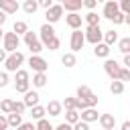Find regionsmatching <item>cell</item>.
Returning a JSON list of instances; mask_svg holds the SVG:
<instances>
[{"label": "cell", "instance_id": "obj_51", "mask_svg": "<svg viewBox=\"0 0 130 130\" xmlns=\"http://www.w3.org/2000/svg\"><path fill=\"white\" fill-rule=\"evenodd\" d=\"M4 22H6V14H4V12H0V26H2Z\"/></svg>", "mask_w": 130, "mask_h": 130}, {"label": "cell", "instance_id": "obj_35", "mask_svg": "<svg viewBox=\"0 0 130 130\" xmlns=\"http://www.w3.org/2000/svg\"><path fill=\"white\" fill-rule=\"evenodd\" d=\"M0 110H2V114H12V100H2L0 102Z\"/></svg>", "mask_w": 130, "mask_h": 130}, {"label": "cell", "instance_id": "obj_10", "mask_svg": "<svg viewBox=\"0 0 130 130\" xmlns=\"http://www.w3.org/2000/svg\"><path fill=\"white\" fill-rule=\"evenodd\" d=\"M65 22H67V26L71 30H79L81 28V22H83V16L79 12H73V14H67L65 16Z\"/></svg>", "mask_w": 130, "mask_h": 130}, {"label": "cell", "instance_id": "obj_18", "mask_svg": "<svg viewBox=\"0 0 130 130\" xmlns=\"http://www.w3.org/2000/svg\"><path fill=\"white\" fill-rule=\"evenodd\" d=\"M93 55L100 57V59H108V55H110V47L104 45V43H98V45L93 47Z\"/></svg>", "mask_w": 130, "mask_h": 130}, {"label": "cell", "instance_id": "obj_36", "mask_svg": "<svg viewBox=\"0 0 130 130\" xmlns=\"http://www.w3.org/2000/svg\"><path fill=\"white\" fill-rule=\"evenodd\" d=\"M14 89L18 93H26L30 89V81H20V83H14Z\"/></svg>", "mask_w": 130, "mask_h": 130}, {"label": "cell", "instance_id": "obj_25", "mask_svg": "<svg viewBox=\"0 0 130 130\" xmlns=\"http://www.w3.org/2000/svg\"><path fill=\"white\" fill-rule=\"evenodd\" d=\"M6 122H8V126H10V128H14V130H16V128L22 124V116H20V114H8V116H6Z\"/></svg>", "mask_w": 130, "mask_h": 130}, {"label": "cell", "instance_id": "obj_49", "mask_svg": "<svg viewBox=\"0 0 130 130\" xmlns=\"http://www.w3.org/2000/svg\"><path fill=\"white\" fill-rule=\"evenodd\" d=\"M120 130H130V122H128V120H124V122H122V126H120Z\"/></svg>", "mask_w": 130, "mask_h": 130}, {"label": "cell", "instance_id": "obj_43", "mask_svg": "<svg viewBox=\"0 0 130 130\" xmlns=\"http://www.w3.org/2000/svg\"><path fill=\"white\" fill-rule=\"evenodd\" d=\"M71 130H89V124H85V122H77V124H73L71 126Z\"/></svg>", "mask_w": 130, "mask_h": 130}, {"label": "cell", "instance_id": "obj_41", "mask_svg": "<svg viewBox=\"0 0 130 130\" xmlns=\"http://www.w3.org/2000/svg\"><path fill=\"white\" fill-rule=\"evenodd\" d=\"M81 6H85L89 12H93V8L98 6V2H95V0H83V2H81Z\"/></svg>", "mask_w": 130, "mask_h": 130}, {"label": "cell", "instance_id": "obj_31", "mask_svg": "<svg viewBox=\"0 0 130 130\" xmlns=\"http://www.w3.org/2000/svg\"><path fill=\"white\" fill-rule=\"evenodd\" d=\"M14 79H16V83H20V81H30V75H28V71L26 69H18L16 73H14Z\"/></svg>", "mask_w": 130, "mask_h": 130}, {"label": "cell", "instance_id": "obj_17", "mask_svg": "<svg viewBox=\"0 0 130 130\" xmlns=\"http://www.w3.org/2000/svg\"><path fill=\"white\" fill-rule=\"evenodd\" d=\"M102 43H104V45H108V47L116 45V43H118V32H116L114 28L106 30V32H104V37H102Z\"/></svg>", "mask_w": 130, "mask_h": 130}, {"label": "cell", "instance_id": "obj_26", "mask_svg": "<svg viewBox=\"0 0 130 130\" xmlns=\"http://www.w3.org/2000/svg\"><path fill=\"white\" fill-rule=\"evenodd\" d=\"M22 10H24L26 14H35V12L39 10V2H37V0H24Z\"/></svg>", "mask_w": 130, "mask_h": 130}, {"label": "cell", "instance_id": "obj_37", "mask_svg": "<svg viewBox=\"0 0 130 130\" xmlns=\"http://www.w3.org/2000/svg\"><path fill=\"white\" fill-rule=\"evenodd\" d=\"M124 16H126V14H122V12L118 10V12L112 16V22H114V26H120V24H124Z\"/></svg>", "mask_w": 130, "mask_h": 130}, {"label": "cell", "instance_id": "obj_4", "mask_svg": "<svg viewBox=\"0 0 130 130\" xmlns=\"http://www.w3.org/2000/svg\"><path fill=\"white\" fill-rule=\"evenodd\" d=\"M104 71L108 73V77L112 81H120V71H122V65L116 61V59H106L104 61Z\"/></svg>", "mask_w": 130, "mask_h": 130}, {"label": "cell", "instance_id": "obj_39", "mask_svg": "<svg viewBox=\"0 0 130 130\" xmlns=\"http://www.w3.org/2000/svg\"><path fill=\"white\" fill-rule=\"evenodd\" d=\"M59 47H61V41H59V37H55V39H53V41H51L45 49H49V51H57Z\"/></svg>", "mask_w": 130, "mask_h": 130}, {"label": "cell", "instance_id": "obj_46", "mask_svg": "<svg viewBox=\"0 0 130 130\" xmlns=\"http://www.w3.org/2000/svg\"><path fill=\"white\" fill-rule=\"evenodd\" d=\"M0 130H8V122H6L4 114H0Z\"/></svg>", "mask_w": 130, "mask_h": 130}, {"label": "cell", "instance_id": "obj_52", "mask_svg": "<svg viewBox=\"0 0 130 130\" xmlns=\"http://www.w3.org/2000/svg\"><path fill=\"white\" fill-rule=\"evenodd\" d=\"M2 37H4V30H2V26H0V41H2Z\"/></svg>", "mask_w": 130, "mask_h": 130}, {"label": "cell", "instance_id": "obj_53", "mask_svg": "<svg viewBox=\"0 0 130 130\" xmlns=\"http://www.w3.org/2000/svg\"><path fill=\"white\" fill-rule=\"evenodd\" d=\"M114 130H116V128H114Z\"/></svg>", "mask_w": 130, "mask_h": 130}, {"label": "cell", "instance_id": "obj_32", "mask_svg": "<svg viewBox=\"0 0 130 130\" xmlns=\"http://www.w3.org/2000/svg\"><path fill=\"white\" fill-rule=\"evenodd\" d=\"M61 108H65V112L67 110H77V100L75 98H65L61 102Z\"/></svg>", "mask_w": 130, "mask_h": 130}, {"label": "cell", "instance_id": "obj_33", "mask_svg": "<svg viewBox=\"0 0 130 130\" xmlns=\"http://www.w3.org/2000/svg\"><path fill=\"white\" fill-rule=\"evenodd\" d=\"M35 130H55V126H53L47 118H43V120H39V122L35 124Z\"/></svg>", "mask_w": 130, "mask_h": 130}, {"label": "cell", "instance_id": "obj_15", "mask_svg": "<svg viewBox=\"0 0 130 130\" xmlns=\"http://www.w3.org/2000/svg\"><path fill=\"white\" fill-rule=\"evenodd\" d=\"M45 112L49 114V116H53V118H57V116H61L63 114V108H61V102H57V100H51L47 106H45Z\"/></svg>", "mask_w": 130, "mask_h": 130}, {"label": "cell", "instance_id": "obj_14", "mask_svg": "<svg viewBox=\"0 0 130 130\" xmlns=\"http://www.w3.org/2000/svg\"><path fill=\"white\" fill-rule=\"evenodd\" d=\"M118 12V0H108L106 4H104V10H102V14H104V18H108V20H112V16Z\"/></svg>", "mask_w": 130, "mask_h": 130}, {"label": "cell", "instance_id": "obj_11", "mask_svg": "<svg viewBox=\"0 0 130 130\" xmlns=\"http://www.w3.org/2000/svg\"><path fill=\"white\" fill-rule=\"evenodd\" d=\"M98 118H100V114H98V110H95V108H85V110H81V114H79V120H81V122H85V124L98 122Z\"/></svg>", "mask_w": 130, "mask_h": 130}, {"label": "cell", "instance_id": "obj_13", "mask_svg": "<svg viewBox=\"0 0 130 130\" xmlns=\"http://www.w3.org/2000/svg\"><path fill=\"white\" fill-rule=\"evenodd\" d=\"M39 100H41V95H39L35 89H28V91L24 93V98H22V104H24L26 108H35V106H39Z\"/></svg>", "mask_w": 130, "mask_h": 130}, {"label": "cell", "instance_id": "obj_47", "mask_svg": "<svg viewBox=\"0 0 130 130\" xmlns=\"http://www.w3.org/2000/svg\"><path fill=\"white\" fill-rule=\"evenodd\" d=\"M122 67L130 69V55H124V59H122Z\"/></svg>", "mask_w": 130, "mask_h": 130}, {"label": "cell", "instance_id": "obj_42", "mask_svg": "<svg viewBox=\"0 0 130 130\" xmlns=\"http://www.w3.org/2000/svg\"><path fill=\"white\" fill-rule=\"evenodd\" d=\"M8 81H10V79H8V73H6V71H0V87H6Z\"/></svg>", "mask_w": 130, "mask_h": 130}, {"label": "cell", "instance_id": "obj_7", "mask_svg": "<svg viewBox=\"0 0 130 130\" xmlns=\"http://www.w3.org/2000/svg\"><path fill=\"white\" fill-rule=\"evenodd\" d=\"M28 65H30V69L35 73H47V69H49V63L41 55H30L28 57Z\"/></svg>", "mask_w": 130, "mask_h": 130}, {"label": "cell", "instance_id": "obj_38", "mask_svg": "<svg viewBox=\"0 0 130 130\" xmlns=\"http://www.w3.org/2000/svg\"><path fill=\"white\" fill-rule=\"evenodd\" d=\"M28 49H30V55H41V51H43L45 47H43V45H41V43L37 41V43H32V45H30Z\"/></svg>", "mask_w": 130, "mask_h": 130}, {"label": "cell", "instance_id": "obj_21", "mask_svg": "<svg viewBox=\"0 0 130 130\" xmlns=\"http://www.w3.org/2000/svg\"><path fill=\"white\" fill-rule=\"evenodd\" d=\"M28 30V24L24 22V20H16L14 24H12V32L16 35V37H20V35H24Z\"/></svg>", "mask_w": 130, "mask_h": 130}, {"label": "cell", "instance_id": "obj_40", "mask_svg": "<svg viewBox=\"0 0 130 130\" xmlns=\"http://www.w3.org/2000/svg\"><path fill=\"white\" fill-rule=\"evenodd\" d=\"M120 81H122V83H126V81H130V69H126V67H122V71H120Z\"/></svg>", "mask_w": 130, "mask_h": 130}, {"label": "cell", "instance_id": "obj_16", "mask_svg": "<svg viewBox=\"0 0 130 130\" xmlns=\"http://www.w3.org/2000/svg\"><path fill=\"white\" fill-rule=\"evenodd\" d=\"M81 2H83V0H63V2H61V8L67 10L69 14H73V12L81 10Z\"/></svg>", "mask_w": 130, "mask_h": 130}, {"label": "cell", "instance_id": "obj_29", "mask_svg": "<svg viewBox=\"0 0 130 130\" xmlns=\"http://www.w3.org/2000/svg\"><path fill=\"white\" fill-rule=\"evenodd\" d=\"M22 39H24V45H26V47H30L32 43H37V41H39V35H37V32H32V30H26V32L22 35Z\"/></svg>", "mask_w": 130, "mask_h": 130}, {"label": "cell", "instance_id": "obj_8", "mask_svg": "<svg viewBox=\"0 0 130 130\" xmlns=\"http://www.w3.org/2000/svg\"><path fill=\"white\" fill-rule=\"evenodd\" d=\"M83 45H85V39H83V32H81V28H79V30H73V32H71V39H69L71 53L75 55L77 51H81V49H83Z\"/></svg>", "mask_w": 130, "mask_h": 130}, {"label": "cell", "instance_id": "obj_48", "mask_svg": "<svg viewBox=\"0 0 130 130\" xmlns=\"http://www.w3.org/2000/svg\"><path fill=\"white\" fill-rule=\"evenodd\" d=\"M55 130H71V126H69V124H65V122H61V124H57V126H55Z\"/></svg>", "mask_w": 130, "mask_h": 130}, {"label": "cell", "instance_id": "obj_28", "mask_svg": "<svg viewBox=\"0 0 130 130\" xmlns=\"http://www.w3.org/2000/svg\"><path fill=\"white\" fill-rule=\"evenodd\" d=\"M93 91H91V87L89 85H79L77 87V93H75V98L77 100H85V98H89Z\"/></svg>", "mask_w": 130, "mask_h": 130}, {"label": "cell", "instance_id": "obj_27", "mask_svg": "<svg viewBox=\"0 0 130 130\" xmlns=\"http://www.w3.org/2000/svg\"><path fill=\"white\" fill-rule=\"evenodd\" d=\"M83 20L87 22V26H100V16H98V12H87V14L83 16Z\"/></svg>", "mask_w": 130, "mask_h": 130}, {"label": "cell", "instance_id": "obj_9", "mask_svg": "<svg viewBox=\"0 0 130 130\" xmlns=\"http://www.w3.org/2000/svg\"><path fill=\"white\" fill-rule=\"evenodd\" d=\"M20 8V4L16 0H0V12H4L6 16L8 14H16Z\"/></svg>", "mask_w": 130, "mask_h": 130}, {"label": "cell", "instance_id": "obj_6", "mask_svg": "<svg viewBox=\"0 0 130 130\" xmlns=\"http://www.w3.org/2000/svg\"><path fill=\"white\" fill-rule=\"evenodd\" d=\"M61 16H63V8H61V4H55V2H53V6H51L49 10H45V22L51 24V26H53Z\"/></svg>", "mask_w": 130, "mask_h": 130}, {"label": "cell", "instance_id": "obj_12", "mask_svg": "<svg viewBox=\"0 0 130 130\" xmlns=\"http://www.w3.org/2000/svg\"><path fill=\"white\" fill-rule=\"evenodd\" d=\"M98 122H100V126H102L104 130H114V128H116V118H114V114H100Z\"/></svg>", "mask_w": 130, "mask_h": 130}, {"label": "cell", "instance_id": "obj_50", "mask_svg": "<svg viewBox=\"0 0 130 130\" xmlns=\"http://www.w3.org/2000/svg\"><path fill=\"white\" fill-rule=\"evenodd\" d=\"M6 57H8V55H6V51H4V49H0V63H4V61H6Z\"/></svg>", "mask_w": 130, "mask_h": 130}, {"label": "cell", "instance_id": "obj_24", "mask_svg": "<svg viewBox=\"0 0 130 130\" xmlns=\"http://www.w3.org/2000/svg\"><path fill=\"white\" fill-rule=\"evenodd\" d=\"M77 122H79V112H77V110H67V112H65V124L73 126V124H77Z\"/></svg>", "mask_w": 130, "mask_h": 130}, {"label": "cell", "instance_id": "obj_34", "mask_svg": "<svg viewBox=\"0 0 130 130\" xmlns=\"http://www.w3.org/2000/svg\"><path fill=\"white\" fill-rule=\"evenodd\" d=\"M24 112H26V106L22 104V100H20V102L12 100V114H20V116H22Z\"/></svg>", "mask_w": 130, "mask_h": 130}, {"label": "cell", "instance_id": "obj_20", "mask_svg": "<svg viewBox=\"0 0 130 130\" xmlns=\"http://www.w3.org/2000/svg\"><path fill=\"white\" fill-rule=\"evenodd\" d=\"M45 116H47V112H45V106H41V104H39V106L30 108V118H32V120H37V122H39V120H43Z\"/></svg>", "mask_w": 130, "mask_h": 130}, {"label": "cell", "instance_id": "obj_44", "mask_svg": "<svg viewBox=\"0 0 130 130\" xmlns=\"http://www.w3.org/2000/svg\"><path fill=\"white\" fill-rule=\"evenodd\" d=\"M16 130H35V124H32V122H22Z\"/></svg>", "mask_w": 130, "mask_h": 130}, {"label": "cell", "instance_id": "obj_1", "mask_svg": "<svg viewBox=\"0 0 130 130\" xmlns=\"http://www.w3.org/2000/svg\"><path fill=\"white\" fill-rule=\"evenodd\" d=\"M24 63V53L16 51V53H10L4 61V67H6V73H16L20 69V65Z\"/></svg>", "mask_w": 130, "mask_h": 130}, {"label": "cell", "instance_id": "obj_3", "mask_svg": "<svg viewBox=\"0 0 130 130\" xmlns=\"http://www.w3.org/2000/svg\"><path fill=\"white\" fill-rule=\"evenodd\" d=\"M102 37H104L102 26H85V30H83V39H85V43H91L93 47H95L98 43H102Z\"/></svg>", "mask_w": 130, "mask_h": 130}, {"label": "cell", "instance_id": "obj_30", "mask_svg": "<svg viewBox=\"0 0 130 130\" xmlns=\"http://www.w3.org/2000/svg\"><path fill=\"white\" fill-rule=\"evenodd\" d=\"M124 87H126V85H124L122 81H112V83H110V91H112L114 95H122V93H124Z\"/></svg>", "mask_w": 130, "mask_h": 130}, {"label": "cell", "instance_id": "obj_5", "mask_svg": "<svg viewBox=\"0 0 130 130\" xmlns=\"http://www.w3.org/2000/svg\"><path fill=\"white\" fill-rule=\"evenodd\" d=\"M37 35H39V43H41L43 47H47V45L57 37V35H55V28H53L51 24H47V22L39 28V32H37Z\"/></svg>", "mask_w": 130, "mask_h": 130}, {"label": "cell", "instance_id": "obj_22", "mask_svg": "<svg viewBox=\"0 0 130 130\" xmlns=\"http://www.w3.org/2000/svg\"><path fill=\"white\" fill-rule=\"evenodd\" d=\"M118 51H120L122 55H130V37L118 39Z\"/></svg>", "mask_w": 130, "mask_h": 130}, {"label": "cell", "instance_id": "obj_45", "mask_svg": "<svg viewBox=\"0 0 130 130\" xmlns=\"http://www.w3.org/2000/svg\"><path fill=\"white\" fill-rule=\"evenodd\" d=\"M39 6H41V8H45V10H49V8L53 6V0H41V2H39Z\"/></svg>", "mask_w": 130, "mask_h": 130}, {"label": "cell", "instance_id": "obj_19", "mask_svg": "<svg viewBox=\"0 0 130 130\" xmlns=\"http://www.w3.org/2000/svg\"><path fill=\"white\" fill-rule=\"evenodd\" d=\"M61 63H63L67 69H71V67L77 65V57H75L71 51H69V53H63V55H61Z\"/></svg>", "mask_w": 130, "mask_h": 130}, {"label": "cell", "instance_id": "obj_23", "mask_svg": "<svg viewBox=\"0 0 130 130\" xmlns=\"http://www.w3.org/2000/svg\"><path fill=\"white\" fill-rule=\"evenodd\" d=\"M32 85H35L37 89L45 87V85H47V73H35V75H32Z\"/></svg>", "mask_w": 130, "mask_h": 130}, {"label": "cell", "instance_id": "obj_2", "mask_svg": "<svg viewBox=\"0 0 130 130\" xmlns=\"http://www.w3.org/2000/svg\"><path fill=\"white\" fill-rule=\"evenodd\" d=\"M18 47H20V37H16L12 30L10 32H4V37H2V49L6 51V55L16 53Z\"/></svg>", "mask_w": 130, "mask_h": 130}]
</instances>
